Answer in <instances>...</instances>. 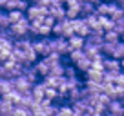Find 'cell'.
Listing matches in <instances>:
<instances>
[{
    "instance_id": "6da1fadb",
    "label": "cell",
    "mask_w": 124,
    "mask_h": 116,
    "mask_svg": "<svg viewBox=\"0 0 124 116\" xmlns=\"http://www.w3.org/2000/svg\"><path fill=\"white\" fill-rule=\"evenodd\" d=\"M31 49L37 53L39 58H44L51 53V36L47 38H31Z\"/></svg>"
},
{
    "instance_id": "4fadbf2b",
    "label": "cell",
    "mask_w": 124,
    "mask_h": 116,
    "mask_svg": "<svg viewBox=\"0 0 124 116\" xmlns=\"http://www.w3.org/2000/svg\"><path fill=\"white\" fill-rule=\"evenodd\" d=\"M24 78H26L31 85H33V84H39V82H40V78H39V74H37V71L33 69V65L24 67Z\"/></svg>"
},
{
    "instance_id": "e0dca14e",
    "label": "cell",
    "mask_w": 124,
    "mask_h": 116,
    "mask_svg": "<svg viewBox=\"0 0 124 116\" xmlns=\"http://www.w3.org/2000/svg\"><path fill=\"white\" fill-rule=\"evenodd\" d=\"M42 60L46 62L47 67H53V65H58V64H62V56H60V54H57V53H49L47 56H44Z\"/></svg>"
},
{
    "instance_id": "d590c367",
    "label": "cell",
    "mask_w": 124,
    "mask_h": 116,
    "mask_svg": "<svg viewBox=\"0 0 124 116\" xmlns=\"http://www.w3.org/2000/svg\"><path fill=\"white\" fill-rule=\"evenodd\" d=\"M6 4H8V0H0V9H4Z\"/></svg>"
},
{
    "instance_id": "8992f818",
    "label": "cell",
    "mask_w": 124,
    "mask_h": 116,
    "mask_svg": "<svg viewBox=\"0 0 124 116\" xmlns=\"http://www.w3.org/2000/svg\"><path fill=\"white\" fill-rule=\"evenodd\" d=\"M13 87H15V91L18 94H22V96L29 94V91H31V84L24 78V74L18 76V78H13Z\"/></svg>"
},
{
    "instance_id": "484cf974",
    "label": "cell",
    "mask_w": 124,
    "mask_h": 116,
    "mask_svg": "<svg viewBox=\"0 0 124 116\" xmlns=\"http://www.w3.org/2000/svg\"><path fill=\"white\" fill-rule=\"evenodd\" d=\"M58 114L60 116H73V109L70 103H58Z\"/></svg>"
},
{
    "instance_id": "1f68e13d",
    "label": "cell",
    "mask_w": 124,
    "mask_h": 116,
    "mask_svg": "<svg viewBox=\"0 0 124 116\" xmlns=\"http://www.w3.org/2000/svg\"><path fill=\"white\" fill-rule=\"evenodd\" d=\"M84 2H88V4H91V6H97V4H101L102 0H84Z\"/></svg>"
},
{
    "instance_id": "74e56055",
    "label": "cell",
    "mask_w": 124,
    "mask_h": 116,
    "mask_svg": "<svg viewBox=\"0 0 124 116\" xmlns=\"http://www.w3.org/2000/svg\"><path fill=\"white\" fill-rule=\"evenodd\" d=\"M57 2H58V4H62V6H66V2H68V0H57Z\"/></svg>"
},
{
    "instance_id": "5b68a950",
    "label": "cell",
    "mask_w": 124,
    "mask_h": 116,
    "mask_svg": "<svg viewBox=\"0 0 124 116\" xmlns=\"http://www.w3.org/2000/svg\"><path fill=\"white\" fill-rule=\"evenodd\" d=\"M47 15H49V16H53V18H55V22H60V20H64V18H66V16H64V15H66V7H64L62 4H58L57 0H55L53 4H51L49 7H47Z\"/></svg>"
},
{
    "instance_id": "d6a6232c",
    "label": "cell",
    "mask_w": 124,
    "mask_h": 116,
    "mask_svg": "<svg viewBox=\"0 0 124 116\" xmlns=\"http://www.w3.org/2000/svg\"><path fill=\"white\" fill-rule=\"evenodd\" d=\"M115 4L119 6L120 9H124V0H115Z\"/></svg>"
},
{
    "instance_id": "9c48e42d",
    "label": "cell",
    "mask_w": 124,
    "mask_h": 116,
    "mask_svg": "<svg viewBox=\"0 0 124 116\" xmlns=\"http://www.w3.org/2000/svg\"><path fill=\"white\" fill-rule=\"evenodd\" d=\"M106 112H109V114H124V103L120 100H111L108 103V107H106Z\"/></svg>"
},
{
    "instance_id": "8d00e7d4",
    "label": "cell",
    "mask_w": 124,
    "mask_h": 116,
    "mask_svg": "<svg viewBox=\"0 0 124 116\" xmlns=\"http://www.w3.org/2000/svg\"><path fill=\"white\" fill-rule=\"evenodd\" d=\"M120 71H124V58L120 60Z\"/></svg>"
},
{
    "instance_id": "f1b7e54d",
    "label": "cell",
    "mask_w": 124,
    "mask_h": 116,
    "mask_svg": "<svg viewBox=\"0 0 124 116\" xmlns=\"http://www.w3.org/2000/svg\"><path fill=\"white\" fill-rule=\"evenodd\" d=\"M66 20H75V18H80V11L78 9H70V7H66Z\"/></svg>"
},
{
    "instance_id": "7c38bea8",
    "label": "cell",
    "mask_w": 124,
    "mask_h": 116,
    "mask_svg": "<svg viewBox=\"0 0 124 116\" xmlns=\"http://www.w3.org/2000/svg\"><path fill=\"white\" fill-rule=\"evenodd\" d=\"M68 45H70V51H80L82 47H84V38L73 35V36L68 38Z\"/></svg>"
},
{
    "instance_id": "2e32d148",
    "label": "cell",
    "mask_w": 124,
    "mask_h": 116,
    "mask_svg": "<svg viewBox=\"0 0 124 116\" xmlns=\"http://www.w3.org/2000/svg\"><path fill=\"white\" fill-rule=\"evenodd\" d=\"M108 58H115V60H122L124 58V42H117L115 45H113V51H111V54H109Z\"/></svg>"
},
{
    "instance_id": "4dcf8cb0",
    "label": "cell",
    "mask_w": 124,
    "mask_h": 116,
    "mask_svg": "<svg viewBox=\"0 0 124 116\" xmlns=\"http://www.w3.org/2000/svg\"><path fill=\"white\" fill-rule=\"evenodd\" d=\"M42 24L51 29V27L55 26V18H53V16H49V15H46V16H44V20H42Z\"/></svg>"
},
{
    "instance_id": "8fae6325",
    "label": "cell",
    "mask_w": 124,
    "mask_h": 116,
    "mask_svg": "<svg viewBox=\"0 0 124 116\" xmlns=\"http://www.w3.org/2000/svg\"><path fill=\"white\" fill-rule=\"evenodd\" d=\"M33 69L37 71V74H39V78H46L47 74H49V67L46 65V62H44L42 58H40V60H37V62L33 64Z\"/></svg>"
},
{
    "instance_id": "5bb4252c",
    "label": "cell",
    "mask_w": 124,
    "mask_h": 116,
    "mask_svg": "<svg viewBox=\"0 0 124 116\" xmlns=\"http://www.w3.org/2000/svg\"><path fill=\"white\" fill-rule=\"evenodd\" d=\"M102 74H104V71H97V69H91V67H89V69L84 73V76H86V80H91V82L101 84L102 82Z\"/></svg>"
},
{
    "instance_id": "30bf717a",
    "label": "cell",
    "mask_w": 124,
    "mask_h": 116,
    "mask_svg": "<svg viewBox=\"0 0 124 116\" xmlns=\"http://www.w3.org/2000/svg\"><path fill=\"white\" fill-rule=\"evenodd\" d=\"M13 49H16V51H27V49H31V38L29 36H26V38H16V40H13Z\"/></svg>"
},
{
    "instance_id": "d6986e66",
    "label": "cell",
    "mask_w": 124,
    "mask_h": 116,
    "mask_svg": "<svg viewBox=\"0 0 124 116\" xmlns=\"http://www.w3.org/2000/svg\"><path fill=\"white\" fill-rule=\"evenodd\" d=\"M6 15H8L9 26H11V24H16V22H20L22 18H26V15H24L22 11H16V9H13V11H8Z\"/></svg>"
},
{
    "instance_id": "ee69618b",
    "label": "cell",
    "mask_w": 124,
    "mask_h": 116,
    "mask_svg": "<svg viewBox=\"0 0 124 116\" xmlns=\"http://www.w3.org/2000/svg\"><path fill=\"white\" fill-rule=\"evenodd\" d=\"M120 102H124V96H122V100H120Z\"/></svg>"
},
{
    "instance_id": "ac0fdd59",
    "label": "cell",
    "mask_w": 124,
    "mask_h": 116,
    "mask_svg": "<svg viewBox=\"0 0 124 116\" xmlns=\"http://www.w3.org/2000/svg\"><path fill=\"white\" fill-rule=\"evenodd\" d=\"M11 91H15V87H13V80H6V78H2V80H0V96L9 94Z\"/></svg>"
},
{
    "instance_id": "3957f363",
    "label": "cell",
    "mask_w": 124,
    "mask_h": 116,
    "mask_svg": "<svg viewBox=\"0 0 124 116\" xmlns=\"http://www.w3.org/2000/svg\"><path fill=\"white\" fill-rule=\"evenodd\" d=\"M24 15H26V20L27 22H42L44 20V16L47 15V9L46 7H39V6H31L29 4V7L26 9V13H24Z\"/></svg>"
},
{
    "instance_id": "44dd1931",
    "label": "cell",
    "mask_w": 124,
    "mask_h": 116,
    "mask_svg": "<svg viewBox=\"0 0 124 116\" xmlns=\"http://www.w3.org/2000/svg\"><path fill=\"white\" fill-rule=\"evenodd\" d=\"M73 67L77 69V73H86V71H88L89 67H91V60H89V58L86 56V58H82L80 62H77Z\"/></svg>"
},
{
    "instance_id": "7bdbcfd3",
    "label": "cell",
    "mask_w": 124,
    "mask_h": 116,
    "mask_svg": "<svg viewBox=\"0 0 124 116\" xmlns=\"http://www.w3.org/2000/svg\"><path fill=\"white\" fill-rule=\"evenodd\" d=\"M53 116H60V114H58V112H57V114H53Z\"/></svg>"
},
{
    "instance_id": "836d02e7",
    "label": "cell",
    "mask_w": 124,
    "mask_h": 116,
    "mask_svg": "<svg viewBox=\"0 0 124 116\" xmlns=\"http://www.w3.org/2000/svg\"><path fill=\"white\" fill-rule=\"evenodd\" d=\"M82 116H95V112H93L91 109H88V111H86V112H84V114H82Z\"/></svg>"
},
{
    "instance_id": "b9f144b4",
    "label": "cell",
    "mask_w": 124,
    "mask_h": 116,
    "mask_svg": "<svg viewBox=\"0 0 124 116\" xmlns=\"http://www.w3.org/2000/svg\"><path fill=\"white\" fill-rule=\"evenodd\" d=\"M120 74H122V78H124V71H120Z\"/></svg>"
},
{
    "instance_id": "4316f807",
    "label": "cell",
    "mask_w": 124,
    "mask_h": 116,
    "mask_svg": "<svg viewBox=\"0 0 124 116\" xmlns=\"http://www.w3.org/2000/svg\"><path fill=\"white\" fill-rule=\"evenodd\" d=\"M49 74L51 76H57V78H62L64 76V64H58V65L49 67Z\"/></svg>"
},
{
    "instance_id": "ab89813d",
    "label": "cell",
    "mask_w": 124,
    "mask_h": 116,
    "mask_svg": "<svg viewBox=\"0 0 124 116\" xmlns=\"http://www.w3.org/2000/svg\"><path fill=\"white\" fill-rule=\"evenodd\" d=\"M35 116H46V114H44V111H42V112H39V114H35Z\"/></svg>"
},
{
    "instance_id": "7a4b0ae2",
    "label": "cell",
    "mask_w": 124,
    "mask_h": 116,
    "mask_svg": "<svg viewBox=\"0 0 124 116\" xmlns=\"http://www.w3.org/2000/svg\"><path fill=\"white\" fill-rule=\"evenodd\" d=\"M8 29H9V33H11L13 40H16V38H26V36H27V31H29V22H27L26 18H22L20 22L11 24Z\"/></svg>"
},
{
    "instance_id": "ffe728a7",
    "label": "cell",
    "mask_w": 124,
    "mask_h": 116,
    "mask_svg": "<svg viewBox=\"0 0 124 116\" xmlns=\"http://www.w3.org/2000/svg\"><path fill=\"white\" fill-rule=\"evenodd\" d=\"M99 26L102 27V31H111L113 29V26H115V22H113L109 16H99Z\"/></svg>"
},
{
    "instance_id": "f6af8a7d",
    "label": "cell",
    "mask_w": 124,
    "mask_h": 116,
    "mask_svg": "<svg viewBox=\"0 0 124 116\" xmlns=\"http://www.w3.org/2000/svg\"><path fill=\"white\" fill-rule=\"evenodd\" d=\"M0 103H2V100H0Z\"/></svg>"
},
{
    "instance_id": "277c9868",
    "label": "cell",
    "mask_w": 124,
    "mask_h": 116,
    "mask_svg": "<svg viewBox=\"0 0 124 116\" xmlns=\"http://www.w3.org/2000/svg\"><path fill=\"white\" fill-rule=\"evenodd\" d=\"M51 53H57L60 54L62 58L66 56V54H70V45H68V40L62 38V36H51Z\"/></svg>"
},
{
    "instance_id": "7402d4cb",
    "label": "cell",
    "mask_w": 124,
    "mask_h": 116,
    "mask_svg": "<svg viewBox=\"0 0 124 116\" xmlns=\"http://www.w3.org/2000/svg\"><path fill=\"white\" fill-rule=\"evenodd\" d=\"M82 58H86V54H84V51H82V49L80 51H70V54H68V60H70L73 65L77 62H80Z\"/></svg>"
},
{
    "instance_id": "60d3db41",
    "label": "cell",
    "mask_w": 124,
    "mask_h": 116,
    "mask_svg": "<svg viewBox=\"0 0 124 116\" xmlns=\"http://www.w3.org/2000/svg\"><path fill=\"white\" fill-rule=\"evenodd\" d=\"M120 42H124V33H122V35H120Z\"/></svg>"
},
{
    "instance_id": "ba28073f",
    "label": "cell",
    "mask_w": 124,
    "mask_h": 116,
    "mask_svg": "<svg viewBox=\"0 0 124 116\" xmlns=\"http://www.w3.org/2000/svg\"><path fill=\"white\" fill-rule=\"evenodd\" d=\"M44 91H46V85H44L42 82H39V84H33V85H31L29 94H31L33 100L40 102V100H44Z\"/></svg>"
},
{
    "instance_id": "d4e9b609",
    "label": "cell",
    "mask_w": 124,
    "mask_h": 116,
    "mask_svg": "<svg viewBox=\"0 0 124 116\" xmlns=\"http://www.w3.org/2000/svg\"><path fill=\"white\" fill-rule=\"evenodd\" d=\"M102 38H104V42H109V44H117V42L120 40V36H119V35H117V33L111 29V31H106L104 35H102Z\"/></svg>"
},
{
    "instance_id": "83f0119b",
    "label": "cell",
    "mask_w": 124,
    "mask_h": 116,
    "mask_svg": "<svg viewBox=\"0 0 124 116\" xmlns=\"http://www.w3.org/2000/svg\"><path fill=\"white\" fill-rule=\"evenodd\" d=\"M77 69L73 65H64V78H77Z\"/></svg>"
},
{
    "instance_id": "f35d334b",
    "label": "cell",
    "mask_w": 124,
    "mask_h": 116,
    "mask_svg": "<svg viewBox=\"0 0 124 116\" xmlns=\"http://www.w3.org/2000/svg\"><path fill=\"white\" fill-rule=\"evenodd\" d=\"M106 116H120V114H109V112H106Z\"/></svg>"
},
{
    "instance_id": "603a6c76",
    "label": "cell",
    "mask_w": 124,
    "mask_h": 116,
    "mask_svg": "<svg viewBox=\"0 0 124 116\" xmlns=\"http://www.w3.org/2000/svg\"><path fill=\"white\" fill-rule=\"evenodd\" d=\"M0 100H2V98H0ZM13 109H15V105L2 102V103H0V116H13Z\"/></svg>"
},
{
    "instance_id": "52a82bcc",
    "label": "cell",
    "mask_w": 124,
    "mask_h": 116,
    "mask_svg": "<svg viewBox=\"0 0 124 116\" xmlns=\"http://www.w3.org/2000/svg\"><path fill=\"white\" fill-rule=\"evenodd\" d=\"M102 69L104 73H113L119 74L120 73V60H115V58H102Z\"/></svg>"
},
{
    "instance_id": "e575fe53",
    "label": "cell",
    "mask_w": 124,
    "mask_h": 116,
    "mask_svg": "<svg viewBox=\"0 0 124 116\" xmlns=\"http://www.w3.org/2000/svg\"><path fill=\"white\" fill-rule=\"evenodd\" d=\"M4 74H6V71H4V67H2V64H0V80L4 78Z\"/></svg>"
},
{
    "instance_id": "f546056e",
    "label": "cell",
    "mask_w": 124,
    "mask_h": 116,
    "mask_svg": "<svg viewBox=\"0 0 124 116\" xmlns=\"http://www.w3.org/2000/svg\"><path fill=\"white\" fill-rule=\"evenodd\" d=\"M82 2H84V0H68L64 7H70V9H78V11H80Z\"/></svg>"
},
{
    "instance_id": "bcb514c9",
    "label": "cell",
    "mask_w": 124,
    "mask_h": 116,
    "mask_svg": "<svg viewBox=\"0 0 124 116\" xmlns=\"http://www.w3.org/2000/svg\"><path fill=\"white\" fill-rule=\"evenodd\" d=\"M122 103H124V102H122ZM122 116H124V114H122Z\"/></svg>"
},
{
    "instance_id": "cb8c5ba5",
    "label": "cell",
    "mask_w": 124,
    "mask_h": 116,
    "mask_svg": "<svg viewBox=\"0 0 124 116\" xmlns=\"http://www.w3.org/2000/svg\"><path fill=\"white\" fill-rule=\"evenodd\" d=\"M93 13H95V6L88 4V2H82V6H80V18H84V16H88V15H93Z\"/></svg>"
},
{
    "instance_id": "9a60e30c",
    "label": "cell",
    "mask_w": 124,
    "mask_h": 116,
    "mask_svg": "<svg viewBox=\"0 0 124 116\" xmlns=\"http://www.w3.org/2000/svg\"><path fill=\"white\" fill-rule=\"evenodd\" d=\"M109 9H111V2H104V0H102L101 4L95 6V15L97 16H108Z\"/></svg>"
}]
</instances>
